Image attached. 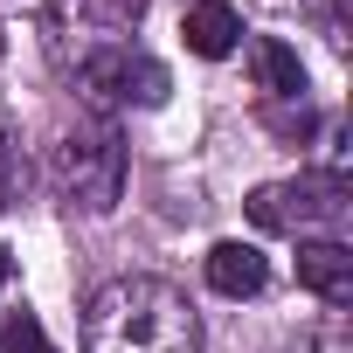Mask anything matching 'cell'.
I'll list each match as a JSON object with an SVG mask.
<instances>
[{
	"mask_svg": "<svg viewBox=\"0 0 353 353\" xmlns=\"http://www.w3.org/2000/svg\"><path fill=\"white\" fill-rule=\"evenodd\" d=\"M83 353H201V319L166 277H111L83 305Z\"/></svg>",
	"mask_w": 353,
	"mask_h": 353,
	"instance_id": "1",
	"label": "cell"
},
{
	"mask_svg": "<svg viewBox=\"0 0 353 353\" xmlns=\"http://www.w3.org/2000/svg\"><path fill=\"white\" fill-rule=\"evenodd\" d=\"M56 188H63L70 208H90V215L118 208V194H125V145H118L111 125L70 132L56 145Z\"/></svg>",
	"mask_w": 353,
	"mask_h": 353,
	"instance_id": "2",
	"label": "cell"
},
{
	"mask_svg": "<svg viewBox=\"0 0 353 353\" xmlns=\"http://www.w3.org/2000/svg\"><path fill=\"white\" fill-rule=\"evenodd\" d=\"M250 222L277 236H312L346 222V173H305V181H270L250 194Z\"/></svg>",
	"mask_w": 353,
	"mask_h": 353,
	"instance_id": "3",
	"label": "cell"
},
{
	"mask_svg": "<svg viewBox=\"0 0 353 353\" xmlns=\"http://www.w3.org/2000/svg\"><path fill=\"white\" fill-rule=\"evenodd\" d=\"M77 90H83L90 104H159L173 83H166V70H159L152 56H139V49L111 42V49L83 56V70H77Z\"/></svg>",
	"mask_w": 353,
	"mask_h": 353,
	"instance_id": "4",
	"label": "cell"
},
{
	"mask_svg": "<svg viewBox=\"0 0 353 353\" xmlns=\"http://www.w3.org/2000/svg\"><path fill=\"white\" fill-rule=\"evenodd\" d=\"M298 284L325 305H346L353 298V250L339 236H305L298 243Z\"/></svg>",
	"mask_w": 353,
	"mask_h": 353,
	"instance_id": "5",
	"label": "cell"
},
{
	"mask_svg": "<svg viewBox=\"0 0 353 353\" xmlns=\"http://www.w3.org/2000/svg\"><path fill=\"white\" fill-rule=\"evenodd\" d=\"M181 35H188L194 56L222 63V56H236V42H243V14L229 8V0H194L188 21H181Z\"/></svg>",
	"mask_w": 353,
	"mask_h": 353,
	"instance_id": "6",
	"label": "cell"
},
{
	"mask_svg": "<svg viewBox=\"0 0 353 353\" xmlns=\"http://www.w3.org/2000/svg\"><path fill=\"white\" fill-rule=\"evenodd\" d=\"M208 284H215L222 298H256V291L270 284V263H263L256 243H215V250H208Z\"/></svg>",
	"mask_w": 353,
	"mask_h": 353,
	"instance_id": "7",
	"label": "cell"
},
{
	"mask_svg": "<svg viewBox=\"0 0 353 353\" xmlns=\"http://www.w3.org/2000/svg\"><path fill=\"white\" fill-rule=\"evenodd\" d=\"M250 63H256V83H263L270 97H298V90H305V63H298V49H284L277 35L250 42Z\"/></svg>",
	"mask_w": 353,
	"mask_h": 353,
	"instance_id": "8",
	"label": "cell"
},
{
	"mask_svg": "<svg viewBox=\"0 0 353 353\" xmlns=\"http://www.w3.org/2000/svg\"><path fill=\"white\" fill-rule=\"evenodd\" d=\"M0 353H56V346H49V332H42L35 312H14L8 325H0Z\"/></svg>",
	"mask_w": 353,
	"mask_h": 353,
	"instance_id": "9",
	"label": "cell"
},
{
	"mask_svg": "<svg viewBox=\"0 0 353 353\" xmlns=\"http://www.w3.org/2000/svg\"><path fill=\"white\" fill-rule=\"evenodd\" d=\"M14 188H21V159H14V145L0 139V208L14 201Z\"/></svg>",
	"mask_w": 353,
	"mask_h": 353,
	"instance_id": "10",
	"label": "cell"
},
{
	"mask_svg": "<svg viewBox=\"0 0 353 353\" xmlns=\"http://www.w3.org/2000/svg\"><path fill=\"white\" fill-rule=\"evenodd\" d=\"M8 277H14V256H8V243H0V291H8Z\"/></svg>",
	"mask_w": 353,
	"mask_h": 353,
	"instance_id": "11",
	"label": "cell"
}]
</instances>
